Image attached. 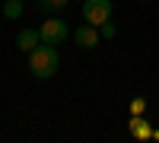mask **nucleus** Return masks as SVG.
<instances>
[{"label": "nucleus", "mask_w": 159, "mask_h": 143, "mask_svg": "<svg viewBox=\"0 0 159 143\" xmlns=\"http://www.w3.org/2000/svg\"><path fill=\"white\" fill-rule=\"evenodd\" d=\"M61 67V54H57V45H48V42H38L29 51V70L35 80H48L54 76Z\"/></svg>", "instance_id": "nucleus-1"}, {"label": "nucleus", "mask_w": 159, "mask_h": 143, "mask_svg": "<svg viewBox=\"0 0 159 143\" xmlns=\"http://www.w3.org/2000/svg\"><path fill=\"white\" fill-rule=\"evenodd\" d=\"M38 32H42V42H48V45H61V42H67V35H70L67 22L61 16H48L42 25H38Z\"/></svg>", "instance_id": "nucleus-2"}, {"label": "nucleus", "mask_w": 159, "mask_h": 143, "mask_svg": "<svg viewBox=\"0 0 159 143\" xmlns=\"http://www.w3.org/2000/svg\"><path fill=\"white\" fill-rule=\"evenodd\" d=\"M111 19V0H83V22L102 25Z\"/></svg>", "instance_id": "nucleus-3"}, {"label": "nucleus", "mask_w": 159, "mask_h": 143, "mask_svg": "<svg viewBox=\"0 0 159 143\" xmlns=\"http://www.w3.org/2000/svg\"><path fill=\"white\" fill-rule=\"evenodd\" d=\"M73 42L80 45V48H96L99 42H102V35H99V25H89V22H83V25H80V29L73 32Z\"/></svg>", "instance_id": "nucleus-4"}, {"label": "nucleus", "mask_w": 159, "mask_h": 143, "mask_svg": "<svg viewBox=\"0 0 159 143\" xmlns=\"http://www.w3.org/2000/svg\"><path fill=\"white\" fill-rule=\"evenodd\" d=\"M130 134H134L137 140H150L153 137V127H150V121L147 118H143V114H130Z\"/></svg>", "instance_id": "nucleus-5"}, {"label": "nucleus", "mask_w": 159, "mask_h": 143, "mask_svg": "<svg viewBox=\"0 0 159 143\" xmlns=\"http://www.w3.org/2000/svg\"><path fill=\"white\" fill-rule=\"evenodd\" d=\"M38 42H42V32H38V29H22V32L16 35V48L25 51V54H29V51H32Z\"/></svg>", "instance_id": "nucleus-6"}, {"label": "nucleus", "mask_w": 159, "mask_h": 143, "mask_svg": "<svg viewBox=\"0 0 159 143\" xmlns=\"http://www.w3.org/2000/svg\"><path fill=\"white\" fill-rule=\"evenodd\" d=\"M35 3H38V10H42V13H61L70 0H35Z\"/></svg>", "instance_id": "nucleus-7"}, {"label": "nucleus", "mask_w": 159, "mask_h": 143, "mask_svg": "<svg viewBox=\"0 0 159 143\" xmlns=\"http://www.w3.org/2000/svg\"><path fill=\"white\" fill-rule=\"evenodd\" d=\"M3 16H7V19H19V16H22V0H7Z\"/></svg>", "instance_id": "nucleus-8"}, {"label": "nucleus", "mask_w": 159, "mask_h": 143, "mask_svg": "<svg viewBox=\"0 0 159 143\" xmlns=\"http://www.w3.org/2000/svg\"><path fill=\"white\" fill-rule=\"evenodd\" d=\"M130 114H147V99H143V96H137V99H130Z\"/></svg>", "instance_id": "nucleus-9"}, {"label": "nucleus", "mask_w": 159, "mask_h": 143, "mask_svg": "<svg viewBox=\"0 0 159 143\" xmlns=\"http://www.w3.org/2000/svg\"><path fill=\"white\" fill-rule=\"evenodd\" d=\"M99 35H102V42H111V38L118 35V29H115V25H111V19L99 25Z\"/></svg>", "instance_id": "nucleus-10"}, {"label": "nucleus", "mask_w": 159, "mask_h": 143, "mask_svg": "<svg viewBox=\"0 0 159 143\" xmlns=\"http://www.w3.org/2000/svg\"><path fill=\"white\" fill-rule=\"evenodd\" d=\"M22 3H29V0H22Z\"/></svg>", "instance_id": "nucleus-11"}]
</instances>
